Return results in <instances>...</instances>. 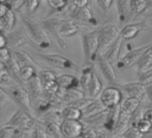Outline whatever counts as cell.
I'll return each instance as SVG.
<instances>
[{
  "label": "cell",
  "mask_w": 152,
  "mask_h": 138,
  "mask_svg": "<svg viewBox=\"0 0 152 138\" xmlns=\"http://www.w3.org/2000/svg\"><path fill=\"white\" fill-rule=\"evenodd\" d=\"M21 17L24 24L23 27L25 28L30 40L41 49L49 48L51 46L50 35L42 27V25L31 20L28 15L24 14H21Z\"/></svg>",
  "instance_id": "1"
},
{
  "label": "cell",
  "mask_w": 152,
  "mask_h": 138,
  "mask_svg": "<svg viewBox=\"0 0 152 138\" xmlns=\"http://www.w3.org/2000/svg\"><path fill=\"white\" fill-rule=\"evenodd\" d=\"M83 46L84 53V64L97 62L99 57V30H92L83 34Z\"/></svg>",
  "instance_id": "2"
},
{
  "label": "cell",
  "mask_w": 152,
  "mask_h": 138,
  "mask_svg": "<svg viewBox=\"0 0 152 138\" xmlns=\"http://www.w3.org/2000/svg\"><path fill=\"white\" fill-rule=\"evenodd\" d=\"M98 30L99 41V56H100L103 55L107 49L120 38V30L113 24H107Z\"/></svg>",
  "instance_id": "3"
},
{
  "label": "cell",
  "mask_w": 152,
  "mask_h": 138,
  "mask_svg": "<svg viewBox=\"0 0 152 138\" xmlns=\"http://www.w3.org/2000/svg\"><path fill=\"white\" fill-rule=\"evenodd\" d=\"M7 92L10 95L13 101L15 103H17L23 110L28 111L31 114L32 113L33 109L31 105V100L26 87L17 83H14Z\"/></svg>",
  "instance_id": "4"
},
{
  "label": "cell",
  "mask_w": 152,
  "mask_h": 138,
  "mask_svg": "<svg viewBox=\"0 0 152 138\" xmlns=\"http://www.w3.org/2000/svg\"><path fill=\"white\" fill-rule=\"evenodd\" d=\"M6 126H13L23 131H30L36 127V121L31 113L23 109H20L14 114V116L7 123Z\"/></svg>",
  "instance_id": "5"
},
{
  "label": "cell",
  "mask_w": 152,
  "mask_h": 138,
  "mask_svg": "<svg viewBox=\"0 0 152 138\" xmlns=\"http://www.w3.org/2000/svg\"><path fill=\"white\" fill-rule=\"evenodd\" d=\"M36 56L39 59H41L42 61H46L47 63L59 68V69H64V70H73L78 71L79 67L76 65L72 60L57 53H39L36 54Z\"/></svg>",
  "instance_id": "6"
},
{
  "label": "cell",
  "mask_w": 152,
  "mask_h": 138,
  "mask_svg": "<svg viewBox=\"0 0 152 138\" xmlns=\"http://www.w3.org/2000/svg\"><path fill=\"white\" fill-rule=\"evenodd\" d=\"M99 99L107 109H112L121 104L123 94L116 86H110L102 90Z\"/></svg>",
  "instance_id": "7"
},
{
  "label": "cell",
  "mask_w": 152,
  "mask_h": 138,
  "mask_svg": "<svg viewBox=\"0 0 152 138\" xmlns=\"http://www.w3.org/2000/svg\"><path fill=\"white\" fill-rule=\"evenodd\" d=\"M150 45L151 44L136 47V48L129 51L122 58L118 59V61H116V67L119 69H123V68L127 69V68H131L132 66L137 64L140 58L142 56V54L149 47Z\"/></svg>",
  "instance_id": "8"
},
{
  "label": "cell",
  "mask_w": 152,
  "mask_h": 138,
  "mask_svg": "<svg viewBox=\"0 0 152 138\" xmlns=\"http://www.w3.org/2000/svg\"><path fill=\"white\" fill-rule=\"evenodd\" d=\"M97 64L99 68L100 72L102 73L103 77L107 80V82H109L112 86H120L119 79L115 73L112 61L102 56H99L97 60Z\"/></svg>",
  "instance_id": "9"
},
{
  "label": "cell",
  "mask_w": 152,
  "mask_h": 138,
  "mask_svg": "<svg viewBox=\"0 0 152 138\" xmlns=\"http://www.w3.org/2000/svg\"><path fill=\"white\" fill-rule=\"evenodd\" d=\"M69 19H72L75 22H77L80 24L84 25H91V26H97L98 21L93 16L92 13L89 9V7H83V8H76L73 7V9L70 11Z\"/></svg>",
  "instance_id": "10"
},
{
  "label": "cell",
  "mask_w": 152,
  "mask_h": 138,
  "mask_svg": "<svg viewBox=\"0 0 152 138\" xmlns=\"http://www.w3.org/2000/svg\"><path fill=\"white\" fill-rule=\"evenodd\" d=\"M84 124L82 120L64 119L60 123L61 132L64 138H72L81 135L83 131Z\"/></svg>",
  "instance_id": "11"
},
{
  "label": "cell",
  "mask_w": 152,
  "mask_h": 138,
  "mask_svg": "<svg viewBox=\"0 0 152 138\" xmlns=\"http://www.w3.org/2000/svg\"><path fill=\"white\" fill-rule=\"evenodd\" d=\"M62 20H63L62 18H50V19H47L39 23L47 30V32L56 39L57 44L63 49H64V48H66V43L59 34V28H60Z\"/></svg>",
  "instance_id": "12"
},
{
  "label": "cell",
  "mask_w": 152,
  "mask_h": 138,
  "mask_svg": "<svg viewBox=\"0 0 152 138\" xmlns=\"http://www.w3.org/2000/svg\"><path fill=\"white\" fill-rule=\"evenodd\" d=\"M7 45L14 47H19L23 45L27 44L30 41V38L27 35L24 27H21L10 32L7 35Z\"/></svg>",
  "instance_id": "13"
},
{
  "label": "cell",
  "mask_w": 152,
  "mask_h": 138,
  "mask_svg": "<svg viewBox=\"0 0 152 138\" xmlns=\"http://www.w3.org/2000/svg\"><path fill=\"white\" fill-rule=\"evenodd\" d=\"M26 89L30 94L31 103L43 96V87L38 74L26 82Z\"/></svg>",
  "instance_id": "14"
},
{
  "label": "cell",
  "mask_w": 152,
  "mask_h": 138,
  "mask_svg": "<svg viewBox=\"0 0 152 138\" xmlns=\"http://www.w3.org/2000/svg\"><path fill=\"white\" fill-rule=\"evenodd\" d=\"M80 27V23L72 19H63L59 28V34L63 38L73 37L79 32Z\"/></svg>",
  "instance_id": "15"
},
{
  "label": "cell",
  "mask_w": 152,
  "mask_h": 138,
  "mask_svg": "<svg viewBox=\"0 0 152 138\" xmlns=\"http://www.w3.org/2000/svg\"><path fill=\"white\" fill-rule=\"evenodd\" d=\"M56 83L60 91H65L81 87L80 79L71 74H63L56 78Z\"/></svg>",
  "instance_id": "16"
},
{
  "label": "cell",
  "mask_w": 152,
  "mask_h": 138,
  "mask_svg": "<svg viewBox=\"0 0 152 138\" xmlns=\"http://www.w3.org/2000/svg\"><path fill=\"white\" fill-rule=\"evenodd\" d=\"M120 87L128 97L140 99L146 93V86L139 81L120 85Z\"/></svg>",
  "instance_id": "17"
},
{
  "label": "cell",
  "mask_w": 152,
  "mask_h": 138,
  "mask_svg": "<svg viewBox=\"0 0 152 138\" xmlns=\"http://www.w3.org/2000/svg\"><path fill=\"white\" fill-rule=\"evenodd\" d=\"M146 28L147 24L145 22H137L125 25L120 30V38H123L124 40H131Z\"/></svg>",
  "instance_id": "18"
},
{
  "label": "cell",
  "mask_w": 152,
  "mask_h": 138,
  "mask_svg": "<svg viewBox=\"0 0 152 138\" xmlns=\"http://www.w3.org/2000/svg\"><path fill=\"white\" fill-rule=\"evenodd\" d=\"M57 96L60 98L62 103L65 105H69L72 103L77 101L79 99H82L85 97V94L83 91H81L78 88L69 89L65 91H58Z\"/></svg>",
  "instance_id": "19"
},
{
  "label": "cell",
  "mask_w": 152,
  "mask_h": 138,
  "mask_svg": "<svg viewBox=\"0 0 152 138\" xmlns=\"http://www.w3.org/2000/svg\"><path fill=\"white\" fill-rule=\"evenodd\" d=\"M108 114V109L103 111L102 112L96 114L94 116L89 117V118H82V121L84 125L91 126L96 129H102L103 126L105 124V121L107 119Z\"/></svg>",
  "instance_id": "20"
},
{
  "label": "cell",
  "mask_w": 152,
  "mask_h": 138,
  "mask_svg": "<svg viewBox=\"0 0 152 138\" xmlns=\"http://www.w3.org/2000/svg\"><path fill=\"white\" fill-rule=\"evenodd\" d=\"M94 72H95V69L93 67V64H84V67L82 70V73H81L80 84H81V87L83 91L85 93L88 92Z\"/></svg>",
  "instance_id": "21"
},
{
  "label": "cell",
  "mask_w": 152,
  "mask_h": 138,
  "mask_svg": "<svg viewBox=\"0 0 152 138\" xmlns=\"http://www.w3.org/2000/svg\"><path fill=\"white\" fill-rule=\"evenodd\" d=\"M152 68V44L137 62V73L140 74Z\"/></svg>",
  "instance_id": "22"
},
{
  "label": "cell",
  "mask_w": 152,
  "mask_h": 138,
  "mask_svg": "<svg viewBox=\"0 0 152 138\" xmlns=\"http://www.w3.org/2000/svg\"><path fill=\"white\" fill-rule=\"evenodd\" d=\"M105 110H107V108L102 103V102L99 99L94 98L83 110H82L83 118H89V117L94 116L96 114H99V113L102 112Z\"/></svg>",
  "instance_id": "23"
},
{
  "label": "cell",
  "mask_w": 152,
  "mask_h": 138,
  "mask_svg": "<svg viewBox=\"0 0 152 138\" xmlns=\"http://www.w3.org/2000/svg\"><path fill=\"white\" fill-rule=\"evenodd\" d=\"M120 112H121L120 105H118L116 107H114L112 109H108V114H107V119L105 121V124H104L102 129H105L106 131L112 134L114 129H115V126L116 125V122H117V119L119 118Z\"/></svg>",
  "instance_id": "24"
},
{
  "label": "cell",
  "mask_w": 152,
  "mask_h": 138,
  "mask_svg": "<svg viewBox=\"0 0 152 138\" xmlns=\"http://www.w3.org/2000/svg\"><path fill=\"white\" fill-rule=\"evenodd\" d=\"M130 126H131V115L121 111L112 134L114 135V137L120 136Z\"/></svg>",
  "instance_id": "25"
},
{
  "label": "cell",
  "mask_w": 152,
  "mask_h": 138,
  "mask_svg": "<svg viewBox=\"0 0 152 138\" xmlns=\"http://www.w3.org/2000/svg\"><path fill=\"white\" fill-rule=\"evenodd\" d=\"M43 125H44V129L51 138H64L63 134L61 132L60 125H58V123L56 122L55 120L50 118H46L43 121Z\"/></svg>",
  "instance_id": "26"
},
{
  "label": "cell",
  "mask_w": 152,
  "mask_h": 138,
  "mask_svg": "<svg viewBox=\"0 0 152 138\" xmlns=\"http://www.w3.org/2000/svg\"><path fill=\"white\" fill-rule=\"evenodd\" d=\"M140 106V99L134 98V97H127L120 104L121 111L129 114L131 116Z\"/></svg>",
  "instance_id": "27"
},
{
  "label": "cell",
  "mask_w": 152,
  "mask_h": 138,
  "mask_svg": "<svg viewBox=\"0 0 152 138\" xmlns=\"http://www.w3.org/2000/svg\"><path fill=\"white\" fill-rule=\"evenodd\" d=\"M102 90H103L102 82H101L99 77L98 76V74H97V72L95 71L94 74H93V77H92V79H91V82L90 84V87H89L87 94L90 95V97L96 98V97L100 95Z\"/></svg>",
  "instance_id": "28"
},
{
  "label": "cell",
  "mask_w": 152,
  "mask_h": 138,
  "mask_svg": "<svg viewBox=\"0 0 152 138\" xmlns=\"http://www.w3.org/2000/svg\"><path fill=\"white\" fill-rule=\"evenodd\" d=\"M123 41L124 39L119 38L108 49L107 51L103 54V55H100L107 60H109L110 61H118V56H119V53H120V50H121V46L123 44Z\"/></svg>",
  "instance_id": "29"
},
{
  "label": "cell",
  "mask_w": 152,
  "mask_h": 138,
  "mask_svg": "<svg viewBox=\"0 0 152 138\" xmlns=\"http://www.w3.org/2000/svg\"><path fill=\"white\" fill-rule=\"evenodd\" d=\"M12 55L14 59L17 61L20 67L24 65H32V66H38V63L24 51L22 50H16L12 53Z\"/></svg>",
  "instance_id": "30"
},
{
  "label": "cell",
  "mask_w": 152,
  "mask_h": 138,
  "mask_svg": "<svg viewBox=\"0 0 152 138\" xmlns=\"http://www.w3.org/2000/svg\"><path fill=\"white\" fill-rule=\"evenodd\" d=\"M62 118L64 119H76V120H82L83 118V112L82 110L71 106L65 105L62 110Z\"/></svg>",
  "instance_id": "31"
},
{
  "label": "cell",
  "mask_w": 152,
  "mask_h": 138,
  "mask_svg": "<svg viewBox=\"0 0 152 138\" xmlns=\"http://www.w3.org/2000/svg\"><path fill=\"white\" fill-rule=\"evenodd\" d=\"M0 22H1V25L5 30L10 31L15 27L16 22V18L14 11L9 10L3 18L0 19Z\"/></svg>",
  "instance_id": "32"
},
{
  "label": "cell",
  "mask_w": 152,
  "mask_h": 138,
  "mask_svg": "<svg viewBox=\"0 0 152 138\" xmlns=\"http://www.w3.org/2000/svg\"><path fill=\"white\" fill-rule=\"evenodd\" d=\"M148 0H130V9L135 14H142L148 9Z\"/></svg>",
  "instance_id": "33"
},
{
  "label": "cell",
  "mask_w": 152,
  "mask_h": 138,
  "mask_svg": "<svg viewBox=\"0 0 152 138\" xmlns=\"http://www.w3.org/2000/svg\"><path fill=\"white\" fill-rule=\"evenodd\" d=\"M37 73H36L35 67L32 65H24L20 67V77L24 82L30 80Z\"/></svg>",
  "instance_id": "34"
},
{
  "label": "cell",
  "mask_w": 152,
  "mask_h": 138,
  "mask_svg": "<svg viewBox=\"0 0 152 138\" xmlns=\"http://www.w3.org/2000/svg\"><path fill=\"white\" fill-rule=\"evenodd\" d=\"M131 126H135L142 134H146L149 131H152V126H151L150 122L147 118H145L144 117L140 118L138 121H136L134 124H132Z\"/></svg>",
  "instance_id": "35"
},
{
  "label": "cell",
  "mask_w": 152,
  "mask_h": 138,
  "mask_svg": "<svg viewBox=\"0 0 152 138\" xmlns=\"http://www.w3.org/2000/svg\"><path fill=\"white\" fill-rule=\"evenodd\" d=\"M38 75H39V78L40 79V82H41L42 86L47 84V83L56 80V78H57L56 76V74L53 72L49 71V70H43Z\"/></svg>",
  "instance_id": "36"
},
{
  "label": "cell",
  "mask_w": 152,
  "mask_h": 138,
  "mask_svg": "<svg viewBox=\"0 0 152 138\" xmlns=\"http://www.w3.org/2000/svg\"><path fill=\"white\" fill-rule=\"evenodd\" d=\"M70 0H47L48 6L56 11L64 10L69 4Z\"/></svg>",
  "instance_id": "37"
},
{
  "label": "cell",
  "mask_w": 152,
  "mask_h": 138,
  "mask_svg": "<svg viewBox=\"0 0 152 138\" xmlns=\"http://www.w3.org/2000/svg\"><path fill=\"white\" fill-rule=\"evenodd\" d=\"M120 136L123 138H142L143 134L140 132L135 126H130Z\"/></svg>",
  "instance_id": "38"
},
{
  "label": "cell",
  "mask_w": 152,
  "mask_h": 138,
  "mask_svg": "<svg viewBox=\"0 0 152 138\" xmlns=\"http://www.w3.org/2000/svg\"><path fill=\"white\" fill-rule=\"evenodd\" d=\"M12 80L13 79L11 74L9 73L7 67L4 64H2L1 67H0V83L10 85L12 83Z\"/></svg>",
  "instance_id": "39"
},
{
  "label": "cell",
  "mask_w": 152,
  "mask_h": 138,
  "mask_svg": "<svg viewBox=\"0 0 152 138\" xmlns=\"http://www.w3.org/2000/svg\"><path fill=\"white\" fill-rule=\"evenodd\" d=\"M13 99L7 91H5L3 88L0 87V110L7 107L10 103H12Z\"/></svg>",
  "instance_id": "40"
},
{
  "label": "cell",
  "mask_w": 152,
  "mask_h": 138,
  "mask_svg": "<svg viewBox=\"0 0 152 138\" xmlns=\"http://www.w3.org/2000/svg\"><path fill=\"white\" fill-rule=\"evenodd\" d=\"M138 80L145 86L152 84V68L140 74H138Z\"/></svg>",
  "instance_id": "41"
},
{
  "label": "cell",
  "mask_w": 152,
  "mask_h": 138,
  "mask_svg": "<svg viewBox=\"0 0 152 138\" xmlns=\"http://www.w3.org/2000/svg\"><path fill=\"white\" fill-rule=\"evenodd\" d=\"M12 53L8 47H0V64L6 65L12 59Z\"/></svg>",
  "instance_id": "42"
},
{
  "label": "cell",
  "mask_w": 152,
  "mask_h": 138,
  "mask_svg": "<svg viewBox=\"0 0 152 138\" xmlns=\"http://www.w3.org/2000/svg\"><path fill=\"white\" fill-rule=\"evenodd\" d=\"M25 9L29 15L34 14L39 7V0H25Z\"/></svg>",
  "instance_id": "43"
},
{
  "label": "cell",
  "mask_w": 152,
  "mask_h": 138,
  "mask_svg": "<svg viewBox=\"0 0 152 138\" xmlns=\"http://www.w3.org/2000/svg\"><path fill=\"white\" fill-rule=\"evenodd\" d=\"M16 128L9 126H5L0 129V138H14Z\"/></svg>",
  "instance_id": "44"
},
{
  "label": "cell",
  "mask_w": 152,
  "mask_h": 138,
  "mask_svg": "<svg viewBox=\"0 0 152 138\" xmlns=\"http://www.w3.org/2000/svg\"><path fill=\"white\" fill-rule=\"evenodd\" d=\"M94 98H91V97H90V98H87V97H83V98H82V99H79V100H77V101H75V102H73V103H72L71 104H69V105H71V106H73V107H76V108H78V109H80V110H83L92 100H93Z\"/></svg>",
  "instance_id": "45"
},
{
  "label": "cell",
  "mask_w": 152,
  "mask_h": 138,
  "mask_svg": "<svg viewBox=\"0 0 152 138\" xmlns=\"http://www.w3.org/2000/svg\"><path fill=\"white\" fill-rule=\"evenodd\" d=\"M25 0H7V5L10 10L13 11H19L21 7L24 5Z\"/></svg>",
  "instance_id": "46"
},
{
  "label": "cell",
  "mask_w": 152,
  "mask_h": 138,
  "mask_svg": "<svg viewBox=\"0 0 152 138\" xmlns=\"http://www.w3.org/2000/svg\"><path fill=\"white\" fill-rule=\"evenodd\" d=\"M32 138H51V137L48 134V133L44 128L36 126V127L33 129Z\"/></svg>",
  "instance_id": "47"
},
{
  "label": "cell",
  "mask_w": 152,
  "mask_h": 138,
  "mask_svg": "<svg viewBox=\"0 0 152 138\" xmlns=\"http://www.w3.org/2000/svg\"><path fill=\"white\" fill-rule=\"evenodd\" d=\"M72 5L76 8H83L87 7L91 3V0H71Z\"/></svg>",
  "instance_id": "48"
},
{
  "label": "cell",
  "mask_w": 152,
  "mask_h": 138,
  "mask_svg": "<svg viewBox=\"0 0 152 138\" xmlns=\"http://www.w3.org/2000/svg\"><path fill=\"white\" fill-rule=\"evenodd\" d=\"M96 1L100 7V8H102L104 11H107L111 7L114 0H96Z\"/></svg>",
  "instance_id": "49"
},
{
  "label": "cell",
  "mask_w": 152,
  "mask_h": 138,
  "mask_svg": "<svg viewBox=\"0 0 152 138\" xmlns=\"http://www.w3.org/2000/svg\"><path fill=\"white\" fill-rule=\"evenodd\" d=\"M9 10V7L6 3H0V19L3 18Z\"/></svg>",
  "instance_id": "50"
},
{
  "label": "cell",
  "mask_w": 152,
  "mask_h": 138,
  "mask_svg": "<svg viewBox=\"0 0 152 138\" xmlns=\"http://www.w3.org/2000/svg\"><path fill=\"white\" fill-rule=\"evenodd\" d=\"M145 95L147 96L150 104H152V84L146 86V93Z\"/></svg>",
  "instance_id": "51"
},
{
  "label": "cell",
  "mask_w": 152,
  "mask_h": 138,
  "mask_svg": "<svg viewBox=\"0 0 152 138\" xmlns=\"http://www.w3.org/2000/svg\"><path fill=\"white\" fill-rule=\"evenodd\" d=\"M7 46V38L3 34L2 31H0V47H4Z\"/></svg>",
  "instance_id": "52"
},
{
  "label": "cell",
  "mask_w": 152,
  "mask_h": 138,
  "mask_svg": "<svg viewBox=\"0 0 152 138\" xmlns=\"http://www.w3.org/2000/svg\"><path fill=\"white\" fill-rule=\"evenodd\" d=\"M144 118H147L152 126V109H148L144 111Z\"/></svg>",
  "instance_id": "53"
},
{
  "label": "cell",
  "mask_w": 152,
  "mask_h": 138,
  "mask_svg": "<svg viewBox=\"0 0 152 138\" xmlns=\"http://www.w3.org/2000/svg\"><path fill=\"white\" fill-rule=\"evenodd\" d=\"M142 138H152V131H149L146 134H143Z\"/></svg>",
  "instance_id": "54"
},
{
  "label": "cell",
  "mask_w": 152,
  "mask_h": 138,
  "mask_svg": "<svg viewBox=\"0 0 152 138\" xmlns=\"http://www.w3.org/2000/svg\"><path fill=\"white\" fill-rule=\"evenodd\" d=\"M148 8L150 9L152 11V0H148Z\"/></svg>",
  "instance_id": "55"
},
{
  "label": "cell",
  "mask_w": 152,
  "mask_h": 138,
  "mask_svg": "<svg viewBox=\"0 0 152 138\" xmlns=\"http://www.w3.org/2000/svg\"><path fill=\"white\" fill-rule=\"evenodd\" d=\"M72 138H84V137L81 134V135H78V136H76V137H72Z\"/></svg>",
  "instance_id": "56"
},
{
  "label": "cell",
  "mask_w": 152,
  "mask_h": 138,
  "mask_svg": "<svg viewBox=\"0 0 152 138\" xmlns=\"http://www.w3.org/2000/svg\"><path fill=\"white\" fill-rule=\"evenodd\" d=\"M7 0H0V3H7Z\"/></svg>",
  "instance_id": "57"
},
{
  "label": "cell",
  "mask_w": 152,
  "mask_h": 138,
  "mask_svg": "<svg viewBox=\"0 0 152 138\" xmlns=\"http://www.w3.org/2000/svg\"><path fill=\"white\" fill-rule=\"evenodd\" d=\"M115 138H123V137H121V136H115Z\"/></svg>",
  "instance_id": "58"
},
{
  "label": "cell",
  "mask_w": 152,
  "mask_h": 138,
  "mask_svg": "<svg viewBox=\"0 0 152 138\" xmlns=\"http://www.w3.org/2000/svg\"></svg>",
  "instance_id": "59"
}]
</instances>
